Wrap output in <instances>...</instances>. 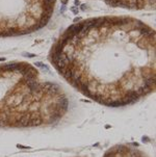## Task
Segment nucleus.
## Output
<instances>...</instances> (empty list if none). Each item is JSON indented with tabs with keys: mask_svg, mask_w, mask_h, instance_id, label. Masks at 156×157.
Returning <instances> with one entry per match:
<instances>
[{
	"mask_svg": "<svg viewBox=\"0 0 156 157\" xmlns=\"http://www.w3.org/2000/svg\"><path fill=\"white\" fill-rule=\"evenodd\" d=\"M155 30L131 16H100L67 27L48 59L63 79L95 102L120 107L155 90Z\"/></svg>",
	"mask_w": 156,
	"mask_h": 157,
	"instance_id": "obj_1",
	"label": "nucleus"
},
{
	"mask_svg": "<svg viewBox=\"0 0 156 157\" xmlns=\"http://www.w3.org/2000/svg\"><path fill=\"white\" fill-rule=\"evenodd\" d=\"M69 99L26 61L0 63V128H30L61 120Z\"/></svg>",
	"mask_w": 156,
	"mask_h": 157,
	"instance_id": "obj_2",
	"label": "nucleus"
},
{
	"mask_svg": "<svg viewBox=\"0 0 156 157\" xmlns=\"http://www.w3.org/2000/svg\"><path fill=\"white\" fill-rule=\"evenodd\" d=\"M56 0H0V39L33 33L51 20Z\"/></svg>",
	"mask_w": 156,
	"mask_h": 157,
	"instance_id": "obj_3",
	"label": "nucleus"
},
{
	"mask_svg": "<svg viewBox=\"0 0 156 157\" xmlns=\"http://www.w3.org/2000/svg\"><path fill=\"white\" fill-rule=\"evenodd\" d=\"M112 8L131 11H154L156 0H101Z\"/></svg>",
	"mask_w": 156,
	"mask_h": 157,
	"instance_id": "obj_4",
	"label": "nucleus"
}]
</instances>
